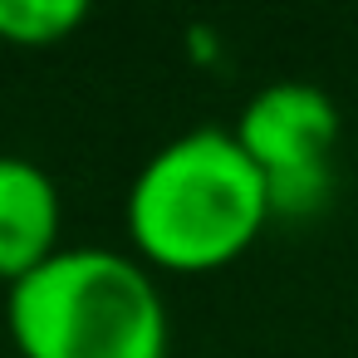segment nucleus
<instances>
[{
    "instance_id": "5",
    "label": "nucleus",
    "mask_w": 358,
    "mask_h": 358,
    "mask_svg": "<svg viewBox=\"0 0 358 358\" xmlns=\"http://www.w3.org/2000/svg\"><path fill=\"white\" fill-rule=\"evenodd\" d=\"M84 20V0H0V40L6 45H59Z\"/></svg>"
},
{
    "instance_id": "3",
    "label": "nucleus",
    "mask_w": 358,
    "mask_h": 358,
    "mask_svg": "<svg viewBox=\"0 0 358 358\" xmlns=\"http://www.w3.org/2000/svg\"><path fill=\"white\" fill-rule=\"evenodd\" d=\"M236 143L270 182V211H309L329 192V152L338 143V108L324 89L285 79L260 89L241 118Z\"/></svg>"
},
{
    "instance_id": "2",
    "label": "nucleus",
    "mask_w": 358,
    "mask_h": 358,
    "mask_svg": "<svg viewBox=\"0 0 358 358\" xmlns=\"http://www.w3.org/2000/svg\"><path fill=\"white\" fill-rule=\"evenodd\" d=\"M6 324L25 358H167L172 329L143 260L74 245L6 294Z\"/></svg>"
},
{
    "instance_id": "1",
    "label": "nucleus",
    "mask_w": 358,
    "mask_h": 358,
    "mask_svg": "<svg viewBox=\"0 0 358 358\" xmlns=\"http://www.w3.org/2000/svg\"><path fill=\"white\" fill-rule=\"evenodd\" d=\"M270 216V182L231 128L172 138L143 162L128 192V236L138 255L182 275L231 265Z\"/></svg>"
},
{
    "instance_id": "4",
    "label": "nucleus",
    "mask_w": 358,
    "mask_h": 358,
    "mask_svg": "<svg viewBox=\"0 0 358 358\" xmlns=\"http://www.w3.org/2000/svg\"><path fill=\"white\" fill-rule=\"evenodd\" d=\"M59 255V187L20 152H0V280L15 285Z\"/></svg>"
}]
</instances>
